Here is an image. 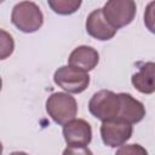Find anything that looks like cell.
<instances>
[{"label": "cell", "mask_w": 155, "mask_h": 155, "mask_svg": "<svg viewBox=\"0 0 155 155\" xmlns=\"http://www.w3.org/2000/svg\"><path fill=\"white\" fill-rule=\"evenodd\" d=\"M133 127L122 120L103 121L101 125V137L105 145L110 148L122 147L132 136Z\"/></svg>", "instance_id": "8992f818"}, {"label": "cell", "mask_w": 155, "mask_h": 155, "mask_svg": "<svg viewBox=\"0 0 155 155\" xmlns=\"http://www.w3.org/2000/svg\"><path fill=\"white\" fill-rule=\"evenodd\" d=\"M10 155H28V154L27 153H23V151H13Z\"/></svg>", "instance_id": "e0dca14e"}, {"label": "cell", "mask_w": 155, "mask_h": 155, "mask_svg": "<svg viewBox=\"0 0 155 155\" xmlns=\"http://www.w3.org/2000/svg\"><path fill=\"white\" fill-rule=\"evenodd\" d=\"M63 155H93L87 147H67Z\"/></svg>", "instance_id": "2e32d148"}, {"label": "cell", "mask_w": 155, "mask_h": 155, "mask_svg": "<svg viewBox=\"0 0 155 155\" xmlns=\"http://www.w3.org/2000/svg\"><path fill=\"white\" fill-rule=\"evenodd\" d=\"M115 155H148V151L139 144H126L122 145Z\"/></svg>", "instance_id": "9a60e30c"}, {"label": "cell", "mask_w": 155, "mask_h": 155, "mask_svg": "<svg viewBox=\"0 0 155 155\" xmlns=\"http://www.w3.org/2000/svg\"><path fill=\"white\" fill-rule=\"evenodd\" d=\"M13 47L15 42L12 36L4 29H1V59H5L7 56H10L13 52Z\"/></svg>", "instance_id": "4fadbf2b"}, {"label": "cell", "mask_w": 155, "mask_h": 155, "mask_svg": "<svg viewBox=\"0 0 155 155\" xmlns=\"http://www.w3.org/2000/svg\"><path fill=\"white\" fill-rule=\"evenodd\" d=\"M63 137L68 147H87L92 140L91 125L84 119H74L63 126Z\"/></svg>", "instance_id": "52a82bcc"}, {"label": "cell", "mask_w": 155, "mask_h": 155, "mask_svg": "<svg viewBox=\"0 0 155 155\" xmlns=\"http://www.w3.org/2000/svg\"><path fill=\"white\" fill-rule=\"evenodd\" d=\"M120 96L109 90H101L96 92L88 102L90 113L102 121L116 120L120 113Z\"/></svg>", "instance_id": "7a4b0ae2"}, {"label": "cell", "mask_w": 155, "mask_h": 155, "mask_svg": "<svg viewBox=\"0 0 155 155\" xmlns=\"http://www.w3.org/2000/svg\"><path fill=\"white\" fill-rule=\"evenodd\" d=\"M121 107L116 120H122L128 124H137L145 116V108L142 102L133 98L130 93H119Z\"/></svg>", "instance_id": "30bf717a"}, {"label": "cell", "mask_w": 155, "mask_h": 155, "mask_svg": "<svg viewBox=\"0 0 155 155\" xmlns=\"http://www.w3.org/2000/svg\"><path fill=\"white\" fill-rule=\"evenodd\" d=\"M68 62L71 68L87 73L97 67L99 62V54L93 47L84 45L71 51Z\"/></svg>", "instance_id": "9c48e42d"}, {"label": "cell", "mask_w": 155, "mask_h": 155, "mask_svg": "<svg viewBox=\"0 0 155 155\" xmlns=\"http://www.w3.org/2000/svg\"><path fill=\"white\" fill-rule=\"evenodd\" d=\"M54 84L69 93H81L90 85V75L86 71L78 70L70 65L59 67L53 75Z\"/></svg>", "instance_id": "5b68a950"}, {"label": "cell", "mask_w": 155, "mask_h": 155, "mask_svg": "<svg viewBox=\"0 0 155 155\" xmlns=\"http://www.w3.org/2000/svg\"><path fill=\"white\" fill-rule=\"evenodd\" d=\"M12 24L23 33H34L44 23L40 7L33 1H21L15 5L11 13Z\"/></svg>", "instance_id": "6da1fadb"}, {"label": "cell", "mask_w": 155, "mask_h": 155, "mask_svg": "<svg viewBox=\"0 0 155 155\" xmlns=\"http://www.w3.org/2000/svg\"><path fill=\"white\" fill-rule=\"evenodd\" d=\"M48 6L58 15H71L78 11V8L81 6V1H74V0H50Z\"/></svg>", "instance_id": "7c38bea8"}, {"label": "cell", "mask_w": 155, "mask_h": 155, "mask_svg": "<svg viewBox=\"0 0 155 155\" xmlns=\"http://www.w3.org/2000/svg\"><path fill=\"white\" fill-rule=\"evenodd\" d=\"M144 24L149 31L155 34V1H150L145 7Z\"/></svg>", "instance_id": "5bb4252c"}, {"label": "cell", "mask_w": 155, "mask_h": 155, "mask_svg": "<svg viewBox=\"0 0 155 155\" xmlns=\"http://www.w3.org/2000/svg\"><path fill=\"white\" fill-rule=\"evenodd\" d=\"M85 27H86V31L92 38H94L97 40H101V41L110 40L111 38H114V35L117 31L105 19L102 8H97L87 16Z\"/></svg>", "instance_id": "ba28073f"}, {"label": "cell", "mask_w": 155, "mask_h": 155, "mask_svg": "<svg viewBox=\"0 0 155 155\" xmlns=\"http://www.w3.org/2000/svg\"><path fill=\"white\" fill-rule=\"evenodd\" d=\"M132 85L134 88L144 94L155 92V63L145 62L140 64L139 70L132 75Z\"/></svg>", "instance_id": "8fae6325"}, {"label": "cell", "mask_w": 155, "mask_h": 155, "mask_svg": "<svg viewBox=\"0 0 155 155\" xmlns=\"http://www.w3.org/2000/svg\"><path fill=\"white\" fill-rule=\"evenodd\" d=\"M46 111L56 124L64 126L75 119L78 114V103L70 94L65 92H56L47 98Z\"/></svg>", "instance_id": "3957f363"}, {"label": "cell", "mask_w": 155, "mask_h": 155, "mask_svg": "<svg viewBox=\"0 0 155 155\" xmlns=\"http://www.w3.org/2000/svg\"><path fill=\"white\" fill-rule=\"evenodd\" d=\"M102 10L109 24L117 30L133 21L137 6L132 0H110L104 4Z\"/></svg>", "instance_id": "277c9868"}]
</instances>
